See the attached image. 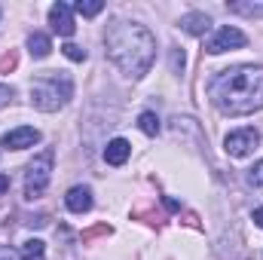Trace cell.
<instances>
[{"label":"cell","mask_w":263,"mask_h":260,"mask_svg":"<svg viewBox=\"0 0 263 260\" xmlns=\"http://www.w3.org/2000/svg\"><path fill=\"white\" fill-rule=\"evenodd\" d=\"M62 52H65L70 62H86V49H83V46H77V43H65V46H62Z\"/></svg>","instance_id":"16"},{"label":"cell","mask_w":263,"mask_h":260,"mask_svg":"<svg viewBox=\"0 0 263 260\" xmlns=\"http://www.w3.org/2000/svg\"><path fill=\"white\" fill-rule=\"evenodd\" d=\"M49 178H52V150H43V153L34 156V162L28 165V175H25V196H28V199L43 196V190L49 187Z\"/></svg>","instance_id":"4"},{"label":"cell","mask_w":263,"mask_h":260,"mask_svg":"<svg viewBox=\"0 0 263 260\" xmlns=\"http://www.w3.org/2000/svg\"><path fill=\"white\" fill-rule=\"evenodd\" d=\"M254 224H257V227H263V208H257V211H254Z\"/></svg>","instance_id":"21"},{"label":"cell","mask_w":263,"mask_h":260,"mask_svg":"<svg viewBox=\"0 0 263 260\" xmlns=\"http://www.w3.org/2000/svg\"><path fill=\"white\" fill-rule=\"evenodd\" d=\"M3 92H6V89H3V86H0V95H3Z\"/></svg>","instance_id":"22"},{"label":"cell","mask_w":263,"mask_h":260,"mask_svg":"<svg viewBox=\"0 0 263 260\" xmlns=\"http://www.w3.org/2000/svg\"><path fill=\"white\" fill-rule=\"evenodd\" d=\"M22 260H46V245H43L40 239L25 242V248H22Z\"/></svg>","instance_id":"13"},{"label":"cell","mask_w":263,"mask_h":260,"mask_svg":"<svg viewBox=\"0 0 263 260\" xmlns=\"http://www.w3.org/2000/svg\"><path fill=\"white\" fill-rule=\"evenodd\" d=\"M34 144H40V132L34 126H18L3 135V147H9V150H28Z\"/></svg>","instance_id":"7"},{"label":"cell","mask_w":263,"mask_h":260,"mask_svg":"<svg viewBox=\"0 0 263 260\" xmlns=\"http://www.w3.org/2000/svg\"><path fill=\"white\" fill-rule=\"evenodd\" d=\"M9 190V178L6 175H0V193H6Z\"/></svg>","instance_id":"20"},{"label":"cell","mask_w":263,"mask_h":260,"mask_svg":"<svg viewBox=\"0 0 263 260\" xmlns=\"http://www.w3.org/2000/svg\"><path fill=\"white\" fill-rule=\"evenodd\" d=\"M181 28H184L187 34H193V37H202V34L211 28V18H208L205 12H187V15L181 18Z\"/></svg>","instance_id":"11"},{"label":"cell","mask_w":263,"mask_h":260,"mask_svg":"<svg viewBox=\"0 0 263 260\" xmlns=\"http://www.w3.org/2000/svg\"><path fill=\"white\" fill-rule=\"evenodd\" d=\"M70 92H73L70 80H67V77H59V70H49V73H43L37 83H31V104H34L37 110L52 114V110L65 107L67 98H70Z\"/></svg>","instance_id":"3"},{"label":"cell","mask_w":263,"mask_h":260,"mask_svg":"<svg viewBox=\"0 0 263 260\" xmlns=\"http://www.w3.org/2000/svg\"><path fill=\"white\" fill-rule=\"evenodd\" d=\"M65 205L73 211V214H86L92 208V190L89 187H70L65 196Z\"/></svg>","instance_id":"9"},{"label":"cell","mask_w":263,"mask_h":260,"mask_svg":"<svg viewBox=\"0 0 263 260\" xmlns=\"http://www.w3.org/2000/svg\"><path fill=\"white\" fill-rule=\"evenodd\" d=\"M208 98L220 114L245 117L263 107V67L260 65H236L220 70L208 83Z\"/></svg>","instance_id":"1"},{"label":"cell","mask_w":263,"mask_h":260,"mask_svg":"<svg viewBox=\"0 0 263 260\" xmlns=\"http://www.w3.org/2000/svg\"><path fill=\"white\" fill-rule=\"evenodd\" d=\"M129 156H132V144L126 138H114V141L104 147V162H107V165H123Z\"/></svg>","instance_id":"10"},{"label":"cell","mask_w":263,"mask_h":260,"mask_svg":"<svg viewBox=\"0 0 263 260\" xmlns=\"http://www.w3.org/2000/svg\"><path fill=\"white\" fill-rule=\"evenodd\" d=\"M260 144V135L254 129H239V132H230L227 135V141H223V147H227V153L230 156H236V159H242V156H248L254 147Z\"/></svg>","instance_id":"6"},{"label":"cell","mask_w":263,"mask_h":260,"mask_svg":"<svg viewBox=\"0 0 263 260\" xmlns=\"http://www.w3.org/2000/svg\"><path fill=\"white\" fill-rule=\"evenodd\" d=\"M28 52H31L34 59H46V55L52 52V40H49L46 34H40V31H34V34L28 37Z\"/></svg>","instance_id":"12"},{"label":"cell","mask_w":263,"mask_h":260,"mask_svg":"<svg viewBox=\"0 0 263 260\" xmlns=\"http://www.w3.org/2000/svg\"><path fill=\"white\" fill-rule=\"evenodd\" d=\"M245 43H248V37H245L239 28L223 25V28H217V31H214V37L205 43V49H208L211 55H223V52H230V49H242Z\"/></svg>","instance_id":"5"},{"label":"cell","mask_w":263,"mask_h":260,"mask_svg":"<svg viewBox=\"0 0 263 260\" xmlns=\"http://www.w3.org/2000/svg\"><path fill=\"white\" fill-rule=\"evenodd\" d=\"M0 260H22L18 251H12L9 245H0Z\"/></svg>","instance_id":"18"},{"label":"cell","mask_w":263,"mask_h":260,"mask_svg":"<svg viewBox=\"0 0 263 260\" xmlns=\"http://www.w3.org/2000/svg\"><path fill=\"white\" fill-rule=\"evenodd\" d=\"M73 9H77L80 15H86V18H92V15H98V12L104 9V3H101V0H80V3L73 6Z\"/></svg>","instance_id":"15"},{"label":"cell","mask_w":263,"mask_h":260,"mask_svg":"<svg viewBox=\"0 0 263 260\" xmlns=\"http://www.w3.org/2000/svg\"><path fill=\"white\" fill-rule=\"evenodd\" d=\"M248 181H251L254 187H263V159L254 162V169H248Z\"/></svg>","instance_id":"17"},{"label":"cell","mask_w":263,"mask_h":260,"mask_svg":"<svg viewBox=\"0 0 263 260\" xmlns=\"http://www.w3.org/2000/svg\"><path fill=\"white\" fill-rule=\"evenodd\" d=\"M49 25H52L55 34L70 37V34L77 31V25H73V9H70L67 3H55V6L49 9Z\"/></svg>","instance_id":"8"},{"label":"cell","mask_w":263,"mask_h":260,"mask_svg":"<svg viewBox=\"0 0 263 260\" xmlns=\"http://www.w3.org/2000/svg\"><path fill=\"white\" fill-rule=\"evenodd\" d=\"M172 65H175V67L181 65V67H184V52H175V55H172Z\"/></svg>","instance_id":"19"},{"label":"cell","mask_w":263,"mask_h":260,"mask_svg":"<svg viewBox=\"0 0 263 260\" xmlns=\"http://www.w3.org/2000/svg\"><path fill=\"white\" fill-rule=\"evenodd\" d=\"M107 59L126 77L141 80L156 59V37L138 22H114L107 28Z\"/></svg>","instance_id":"2"},{"label":"cell","mask_w":263,"mask_h":260,"mask_svg":"<svg viewBox=\"0 0 263 260\" xmlns=\"http://www.w3.org/2000/svg\"><path fill=\"white\" fill-rule=\"evenodd\" d=\"M138 126H141L144 135H159V117L150 114V110H144V114L138 117Z\"/></svg>","instance_id":"14"}]
</instances>
